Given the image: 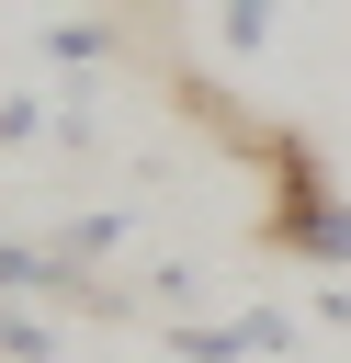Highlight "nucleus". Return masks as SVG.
Masks as SVG:
<instances>
[{"mask_svg":"<svg viewBox=\"0 0 351 363\" xmlns=\"http://www.w3.org/2000/svg\"><path fill=\"white\" fill-rule=\"evenodd\" d=\"M260 170H272L260 250H283V261H317V272H351V193L328 182V159H317L294 125H272V136H260Z\"/></svg>","mask_w":351,"mask_h":363,"instance_id":"nucleus-1","label":"nucleus"},{"mask_svg":"<svg viewBox=\"0 0 351 363\" xmlns=\"http://www.w3.org/2000/svg\"><path fill=\"white\" fill-rule=\"evenodd\" d=\"M45 68H57V79H91V68H113V23H102V11H68V23H45Z\"/></svg>","mask_w":351,"mask_h":363,"instance_id":"nucleus-2","label":"nucleus"},{"mask_svg":"<svg viewBox=\"0 0 351 363\" xmlns=\"http://www.w3.org/2000/svg\"><path fill=\"white\" fill-rule=\"evenodd\" d=\"M272 34H283V0H215V45L226 57H260Z\"/></svg>","mask_w":351,"mask_h":363,"instance_id":"nucleus-3","label":"nucleus"},{"mask_svg":"<svg viewBox=\"0 0 351 363\" xmlns=\"http://www.w3.org/2000/svg\"><path fill=\"white\" fill-rule=\"evenodd\" d=\"M0 363H57V318H34L23 295H0Z\"/></svg>","mask_w":351,"mask_h":363,"instance_id":"nucleus-4","label":"nucleus"},{"mask_svg":"<svg viewBox=\"0 0 351 363\" xmlns=\"http://www.w3.org/2000/svg\"><path fill=\"white\" fill-rule=\"evenodd\" d=\"M238 329H249V363H294V352H306V329H294L283 306H238Z\"/></svg>","mask_w":351,"mask_h":363,"instance_id":"nucleus-5","label":"nucleus"},{"mask_svg":"<svg viewBox=\"0 0 351 363\" xmlns=\"http://www.w3.org/2000/svg\"><path fill=\"white\" fill-rule=\"evenodd\" d=\"M192 295H204V272H192V261H147V284H136V306H159V318H181Z\"/></svg>","mask_w":351,"mask_h":363,"instance_id":"nucleus-6","label":"nucleus"},{"mask_svg":"<svg viewBox=\"0 0 351 363\" xmlns=\"http://www.w3.org/2000/svg\"><path fill=\"white\" fill-rule=\"evenodd\" d=\"M34 136H57V102L45 91H0V147H34Z\"/></svg>","mask_w":351,"mask_h":363,"instance_id":"nucleus-7","label":"nucleus"}]
</instances>
